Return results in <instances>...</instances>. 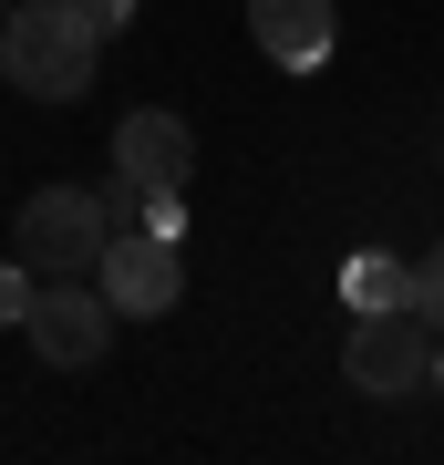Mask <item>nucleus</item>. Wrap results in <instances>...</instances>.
<instances>
[{
	"label": "nucleus",
	"mask_w": 444,
	"mask_h": 465,
	"mask_svg": "<svg viewBox=\"0 0 444 465\" xmlns=\"http://www.w3.org/2000/svg\"><path fill=\"white\" fill-rule=\"evenodd\" d=\"M104 42L114 32L83 11V0H11V21H0V73H11V94H32V104H73L83 84H94Z\"/></svg>",
	"instance_id": "1"
},
{
	"label": "nucleus",
	"mask_w": 444,
	"mask_h": 465,
	"mask_svg": "<svg viewBox=\"0 0 444 465\" xmlns=\"http://www.w3.org/2000/svg\"><path fill=\"white\" fill-rule=\"evenodd\" d=\"M434 362H444V331L424 311H351V351H341V372H351V393H372V403H413V393H434Z\"/></svg>",
	"instance_id": "2"
},
{
	"label": "nucleus",
	"mask_w": 444,
	"mask_h": 465,
	"mask_svg": "<svg viewBox=\"0 0 444 465\" xmlns=\"http://www.w3.org/2000/svg\"><path fill=\"white\" fill-rule=\"evenodd\" d=\"M21 238H32L42 280H94L104 249H114V197H94V186H42L32 217H21Z\"/></svg>",
	"instance_id": "3"
},
{
	"label": "nucleus",
	"mask_w": 444,
	"mask_h": 465,
	"mask_svg": "<svg viewBox=\"0 0 444 465\" xmlns=\"http://www.w3.org/2000/svg\"><path fill=\"white\" fill-rule=\"evenodd\" d=\"M197 176V134H186L165 104H134L114 124V207H145V197H176Z\"/></svg>",
	"instance_id": "4"
},
{
	"label": "nucleus",
	"mask_w": 444,
	"mask_h": 465,
	"mask_svg": "<svg viewBox=\"0 0 444 465\" xmlns=\"http://www.w3.org/2000/svg\"><path fill=\"white\" fill-rule=\"evenodd\" d=\"M114 300H104V280H42L32 290V321H21V331H32V351L52 372H83V362H104V341H114Z\"/></svg>",
	"instance_id": "5"
},
{
	"label": "nucleus",
	"mask_w": 444,
	"mask_h": 465,
	"mask_svg": "<svg viewBox=\"0 0 444 465\" xmlns=\"http://www.w3.org/2000/svg\"><path fill=\"white\" fill-rule=\"evenodd\" d=\"M104 300H114L124 321H165L186 300V259H176V238L165 228H114V249H104Z\"/></svg>",
	"instance_id": "6"
},
{
	"label": "nucleus",
	"mask_w": 444,
	"mask_h": 465,
	"mask_svg": "<svg viewBox=\"0 0 444 465\" xmlns=\"http://www.w3.org/2000/svg\"><path fill=\"white\" fill-rule=\"evenodd\" d=\"M248 42L280 73H321L331 42H341V11H331V0H248Z\"/></svg>",
	"instance_id": "7"
},
{
	"label": "nucleus",
	"mask_w": 444,
	"mask_h": 465,
	"mask_svg": "<svg viewBox=\"0 0 444 465\" xmlns=\"http://www.w3.org/2000/svg\"><path fill=\"white\" fill-rule=\"evenodd\" d=\"M341 300H351V311H403V300H413V269L382 259V249H362V259L341 269Z\"/></svg>",
	"instance_id": "8"
},
{
	"label": "nucleus",
	"mask_w": 444,
	"mask_h": 465,
	"mask_svg": "<svg viewBox=\"0 0 444 465\" xmlns=\"http://www.w3.org/2000/svg\"><path fill=\"white\" fill-rule=\"evenodd\" d=\"M413 311L444 331V249H434V259H413Z\"/></svg>",
	"instance_id": "9"
},
{
	"label": "nucleus",
	"mask_w": 444,
	"mask_h": 465,
	"mask_svg": "<svg viewBox=\"0 0 444 465\" xmlns=\"http://www.w3.org/2000/svg\"><path fill=\"white\" fill-rule=\"evenodd\" d=\"M21 321H32V269L0 259V331H21Z\"/></svg>",
	"instance_id": "10"
},
{
	"label": "nucleus",
	"mask_w": 444,
	"mask_h": 465,
	"mask_svg": "<svg viewBox=\"0 0 444 465\" xmlns=\"http://www.w3.org/2000/svg\"><path fill=\"white\" fill-rule=\"evenodd\" d=\"M83 11H94L104 32H124V21H134V0H83Z\"/></svg>",
	"instance_id": "11"
},
{
	"label": "nucleus",
	"mask_w": 444,
	"mask_h": 465,
	"mask_svg": "<svg viewBox=\"0 0 444 465\" xmlns=\"http://www.w3.org/2000/svg\"><path fill=\"white\" fill-rule=\"evenodd\" d=\"M434 393H444V362H434Z\"/></svg>",
	"instance_id": "12"
},
{
	"label": "nucleus",
	"mask_w": 444,
	"mask_h": 465,
	"mask_svg": "<svg viewBox=\"0 0 444 465\" xmlns=\"http://www.w3.org/2000/svg\"><path fill=\"white\" fill-rule=\"evenodd\" d=\"M0 21H11V0H0Z\"/></svg>",
	"instance_id": "13"
}]
</instances>
